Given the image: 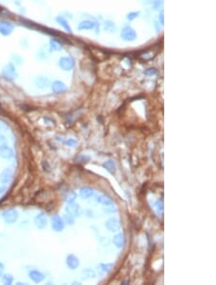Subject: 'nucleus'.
Segmentation results:
<instances>
[{
  "mask_svg": "<svg viewBox=\"0 0 216 285\" xmlns=\"http://www.w3.org/2000/svg\"><path fill=\"white\" fill-rule=\"evenodd\" d=\"M66 211L70 215H72L73 217H79L82 214V208L80 207V205L78 204H69L66 207Z\"/></svg>",
  "mask_w": 216,
  "mask_h": 285,
  "instance_id": "nucleus-10",
  "label": "nucleus"
},
{
  "mask_svg": "<svg viewBox=\"0 0 216 285\" xmlns=\"http://www.w3.org/2000/svg\"><path fill=\"white\" fill-rule=\"evenodd\" d=\"M97 26V24L95 22H93L91 20H84L81 21L78 25V30L80 31H84V30H91L94 29Z\"/></svg>",
  "mask_w": 216,
  "mask_h": 285,
  "instance_id": "nucleus-15",
  "label": "nucleus"
},
{
  "mask_svg": "<svg viewBox=\"0 0 216 285\" xmlns=\"http://www.w3.org/2000/svg\"><path fill=\"white\" fill-rule=\"evenodd\" d=\"M11 62L14 65H20L23 62V58L18 54H13L11 56Z\"/></svg>",
  "mask_w": 216,
  "mask_h": 285,
  "instance_id": "nucleus-24",
  "label": "nucleus"
},
{
  "mask_svg": "<svg viewBox=\"0 0 216 285\" xmlns=\"http://www.w3.org/2000/svg\"><path fill=\"white\" fill-rule=\"evenodd\" d=\"M13 281H14V277L11 276V274H4L3 277H2V282H3L4 284H6V285L12 284Z\"/></svg>",
  "mask_w": 216,
  "mask_h": 285,
  "instance_id": "nucleus-27",
  "label": "nucleus"
},
{
  "mask_svg": "<svg viewBox=\"0 0 216 285\" xmlns=\"http://www.w3.org/2000/svg\"><path fill=\"white\" fill-rule=\"evenodd\" d=\"M35 84L37 87H39L40 89H45L47 87H49L51 82L49 80V78L44 77V76H39L35 79Z\"/></svg>",
  "mask_w": 216,
  "mask_h": 285,
  "instance_id": "nucleus-9",
  "label": "nucleus"
},
{
  "mask_svg": "<svg viewBox=\"0 0 216 285\" xmlns=\"http://www.w3.org/2000/svg\"><path fill=\"white\" fill-rule=\"evenodd\" d=\"M2 76L7 80L11 81L17 79L18 74L17 69H15V65H14L12 62H8L7 65H5L2 68Z\"/></svg>",
  "mask_w": 216,
  "mask_h": 285,
  "instance_id": "nucleus-1",
  "label": "nucleus"
},
{
  "mask_svg": "<svg viewBox=\"0 0 216 285\" xmlns=\"http://www.w3.org/2000/svg\"><path fill=\"white\" fill-rule=\"evenodd\" d=\"M139 14H140L139 12H131L127 14V19L128 20H134L136 17H138Z\"/></svg>",
  "mask_w": 216,
  "mask_h": 285,
  "instance_id": "nucleus-30",
  "label": "nucleus"
},
{
  "mask_svg": "<svg viewBox=\"0 0 216 285\" xmlns=\"http://www.w3.org/2000/svg\"><path fill=\"white\" fill-rule=\"evenodd\" d=\"M52 229L55 231H62L65 229V221L59 215H55L52 218Z\"/></svg>",
  "mask_w": 216,
  "mask_h": 285,
  "instance_id": "nucleus-8",
  "label": "nucleus"
},
{
  "mask_svg": "<svg viewBox=\"0 0 216 285\" xmlns=\"http://www.w3.org/2000/svg\"><path fill=\"white\" fill-rule=\"evenodd\" d=\"M5 146H8V143H7V140L6 138L0 135V148L1 147H5Z\"/></svg>",
  "mask_w": 216,
  "mask_h": 285,
  "instance_id": "nucleus-32",
  "label": "nucleus"
},
{
  "mask_svg": "<svg viewBox=\"0 0 216 285\" xmlns=\"http://www.w3.org/2000/svg\"><path fill=\"white\" fill-rule=\"evenodd\" d=\"M13 178V171L11 169H4L2 171V173L0 174V182L2 183H8L11 182V179Z\"/></svg>",
  "mask_w": 216,
  "mask_h": 285,
  "instance_id": "nucleus-16",
  "label": "nucleus"
},
{
  "mask_svg": "<svg viewBox=\"0 0 216 285\" xmlns=\"http://www.w3.org/2000/svg\"><path fill=\"white\" fill-rule=\"evenodd\" d=\"M94 195V190L92 188H89V187H83L81 190H80V196L84 199H87V198H91Z\"/></svg>",
  "mask_w": 216,
  "mask_h": 285,
  "instance_id": "nucleus-22",
  "label": "nucleus"
},
{
  "mask_svg": "<svg viewBox=\"0 0 216 285\" xmlns=\"http://www.w3.org/2000/svg\"><path fill=\"white\" fill-rule=\"evenodd\" d=\"M66 143H67V145H69V146H71V147H74V146L77 144V142H76L75 140H73V139H69V140L66 142Z\"/></svg>",
  "mask_w": 216,
  "mask_h": 285,
  "instance_id": "nucleus-35",
  "label": "nucleus"
},
{
  "mask_svg": "<svg viewBox=\"0 0 216 285\" xmlns=\"http://www.w3.org/2000/svg\"><path fill=\"white\" fill-rule=\"evenodd\" d=\"M50 49L46 46H43L37 52V58L40 61H47L50 58Z\"/></svg>",
  "mask_w": 216,
  "mask_h": 285,
  "instance_id": "nucleus-12",
  "label": "nucleus"
},
{
  "mask_svg": "<svg viewBox=\"0 0 216 285\" xmlns=\"http://www.w3.org/2000/svg\"><path fill=\"white\" fill-rule=\"evenodd\" d=\"M156 73H157V70L155 69V68H149V69H147L146 71H144L145 75H148V76L155 75Z\"/></svg>",
  "mask_w": 216,
  "mask_h": 285,
  "instance_id": "nucleus-31",
  "label": "nucleus"
},
{
  "mask_svg": "<svg viewBox=\"0 0 216 285\" xmlns=\"http://www.w3.org/2000/svg\"><path fill=\"white\" fill-rule=\"evenodd\" d=\"M75 62L69 56H65V57H61L59 60V66L62 68V70L65 71H69L71 70L73 67H74Z\"/></svg>",
  "mask_w": 216,
  "mask_h": 285,
  "instance_id": "nucleus-4",
  "label": "nucleus"
},
{
  "mask_svg": "<svg viewBox=\"0 0 216 285\" xmlns=\"http://www.w3.org/2000/svg\"><path fill=\"white\" fill-rule=\"evenodd\" d=\"M112 267H113V265L112 264H102L101 265V268H103V270L105 271V272H109L110 269H112Z\"/></svg>",
  "mask_w": 216,
  "mask_h": 285,
  "instance_id": "nucleus-33",
  "label": "nucleus"
},
{
  "mask_svg": "<svg viewBox=\"0 0 216 285\" xmlns=\"http://www.w3.org/2000/svg\"><path fill=\"white\" fill-rule=\"evenodd\" d=\"M65 223H67V224L73 225V224H74V217H73L72 215H70L69 213L65 214Z\"/></svg>",
  "mask_w": 216,
  "mask_h": 285,
  "instance_id": "nucleus-29",
  "label": "nucleus"
},
{
  "mask_svg": "<svg viewBox=\"0 0 216 285\" xmlns=\"http://www.w3.org/2000/svg\"><path fill=\"white\" fill-rule=\"evenodd\" d=\"M34 223H35V226L39 230H43L47 226V217L44 213L37 214L34 218Z\"/></svg>",
  "mask_w": 216,
  "mask_h": 285,
  "instance_id": "nucleus-6",
  "label": "nucleus"
},
{
  "mask_svg": "<svg viewBox=\"0 0 216 285\" xmlns=\"http://www.w3.org/2000/svg\"><path fill=\"white\" fill-rule=\"evenodd\" d=\"M2 217L5 221V223L7 224H13L14 222H17L18 219V212L17 210H15L14 208L5 210L2 213Z\"/></svg>",
  "mask_w": 216,
  "mask_h": 285,
  "instance_id": "nucleus-3",
  "label": "nucleus"
},
{
  "mask_svg": "<svg viewBox=\"0 0 216 285\" xmlns=\"http://www.w3.org/2000/svg\"><path fill=\"white\" fill-rule=\"evenodd\" d=\"M103 167L105 169H107V171H109L110 174H114L115 173V164L113 160H108L106 162H104Z\"/></svg>",
  "mask_w": 216,
  "mask_h": 285,
  "instance_id": "nucleus-23",
  "label": "nucleus"
},
{
  "mask_svg": "<svg viewBox=\"0 0 216 285\" xmlns=\"http://www.w3.org/2000/svg\"><path fill=\"white\" fill-rule=\"evenodd\" d=\"M97 202L102 204L103 205H105V207H113V201L110 200L109 197L104 196V195H100V196L97 197Z\"/></svg>",
  "mask_w": 216,
  "mask_h": 285,
  "instance_id": "nucleus-21",
  "label": "nucleus"
},
{
  "mask_svg": "<svg viewBox=\"0 0 216 285\" xmlns=\"http://www.w3.org/2000/svg\"><path fill=\"white\" fill-rule=\"evenodd\" d=\"M104 29L106 31L112 32L113 33V32H115V30H116V26H115V24L113 22V21L108 20L104 23Z\"/></svg>",
  "mask_w": 216,
  "mask_h": 285,
  "instance_id": "nucleus-25",
  "label": "nucleus"
},
{
  "mask_svg": "<svg viewBox=\"0 0 216 285\" xmlns=\"http://www.w3.org/2000/svg\"><path fill=\"white\" fill-rule=\"evenodd\" d=\"M157 211H159V213H162V211H163V204H162V202L159 201V202L157 203Z\"/></svg>",
  "mask_w": 216,
  "mask_h": 285,
  "instance_id": "nucleus-34",
  "label": "nucleus"
},
{
  "mask_svg": "<svg viewBox=\"0 0 216 285\" xmlns=\"http://www.w3.org/2000/svg\"><path fill=\"white\" fill-rule=\"evenodd\" d=\"M83 276H85L86 278H91V277H95V273L94 271L91 270V269H85L83 272Z\"/></svg>",
  "mask_w": 216,
  "mask_h": 285,
  "instance_id": "nucleus-28",
  "label": "nucleus"
},
{
  "mask_svg": "<svg viewBox=\"0 0 216 285\" xmlns=\"http://www.w3.org/2000/svg\"><path fill=\"white\" fill-rule=\"evenodd\" d=\"M120 36L126 41H134L136 39V32L131 26H125L121 30Z\"/></svg>",
  "mask_w": 216,
  "mask_h": 285,
  "instance_id": "nucleus-2",
  "label": "nucleus"
},
{
  "mask_svg": "<svg viewBox=\"0 0 216 285\" xmlns=\"http://www.w3.org/2000/svg\"><path fill=\"white\" fill-rule=\"evenodd\" d=\"M113 244L116 246L117 248H123V246L125 245V237L123 233H118L116 235H114L113 239Z\"/></svg>",
  "mask_w": 216,
  "mask_h": 285,
  "instance_id": "nucleus-18",
  "label": "nucleus"
},
{
  "mask_svg": "<svg viewBox=\"0 0 216 285\" xmlns=\"http://www.w3.org/2000/svg\"><path fill=\"white\" fill-rule=\"evenodd\" d=\"M105 226L110 231H116L120 228V222L116 218H110L106 221Z\"/></svg>",
  "mask_w": 216,
  "mask_h": 285,
  "instance_id": "nucleus-13",
  "label": "nucleus"
},
{
  "mask_svg": "<svg viewBox=\"0 0 216 285\" xmlns=\"http://www.w3.org/2000/svg\"><path fill=\"white\" fill-rule=\"evenodd\" d=\"M160 21L161 24H163V22H164V20H163V11H161V14L160 17Z\"/></svg>",
  "mask_w": 216,
  "mask_h": 285,
  "instance_id": "nucleus-37",
  "label": "nucleus"
},
{
  "mask_svg": "<svg viewBox=\"0 0 216 285\" xmlns=\"http://www.w3.org/2000/svg\"><path fill=\"white\" fill-rule=\"evenodd\" d=\"M49 49L51 51H61L62 49V45L59 40L51 39L49 41Z\"/></svg>",
  "mask_w": 216,
  "mask_h": 285,
  "instance_id": "nucleus-20",
  "label": "nucleus"
},
{
  "mask_svg": "<svg viewBox=\"0 0 216 285\" xmlns=\"http://www.w3.org/2000/svg\"><path fill=\"white\" fill-rule=\"evenodd\" d=\"M4 270H5V266L2 262H0V277H2V274L4 273Z\"/></svg>",
  "mask_w": 216,
  "mask_h": 285,
  "instance_id": "nucleus-36",
  "label": "nucleus"
},
{
  "mask_svg": "<svg viewBox=\"0 0 216 285\" xmlns=\"http://www.w3.org/2000/svg\"><path fill=\"white\" fill-rule=\"evenodd\" d=\"M29 277L30 278L32 279V280L35 282V283H40L44 279V274L43 273H40V271L38 270H32L29 272Z\"/></svg>",
  "mask_w": 216,
  "mask_h": 285,
  "instance_id": "nucleus-14",
  "label": "nucleus"
},
{
  "mask_svg": "<svg viewBox=\"0 0 216 285\" xmlns=\"http://www.w3.org/2000/svg\"><path fill=\"white\" fill-rule=\"evenodd\" d=\"M14 29V26L13 23L9 22L6 20H0V34L4 36H10Z\"/></svg>",
  "mask_w": 216,
  "mask_h": 285,
  "instance_id": "nucleus-5",
  "label": "nucleus"
},
{
  "mask_svg": "<svg viewBox=\"0 0 216 285\" xmlns=\"http://www.w3.org/2000/svg\"><path fill=\"white\" fill-rule=\"evenodd\" d=\"M14 156L13 150L9 146H5L0 148V157L3 158H11Z\"/></svg>",
  "mask_w": 216,
  "mask_h": 285,
  "instance_id": "nucleus-19",
  "label": "nucleus"
},
{
  "mask_svg": "<svg viewBox=\"0 0 216 285\" xmlns=\"http://www.w3.org/2000/svg\"><path fill=\"white\" fill-rule=\"evenodd\" d=\"M75 200H76V194L74 192H73V191H68L66 193V196H65L66 203H68V204L74 203Z\"/></svg>",
  "mask_w": 216,
  "mask_h": 285,
  "instance_id": "nucleus-26",
  "label": "nucleus"
},
{
  "mask_svg": "<svg viewBox=\"0 0 216 285\" xmlns=\"http://www.w3.org/2000/svg\"><path fill=\"white\" fill-rule=\"evenodd\" d=\"M66 265L71 270H75L80 265V260L74 255H68L66 257Z\"/></svg>",
  "mask_w": 216,
  "mask_h": 285,
  "instance_id": "nucleus-11",
  "label": "nucleus"
},
{
  "mask_svg": "<svg viewBox=\"0 0 216 285\" xmlns=\"http://www.w3.org/2000/svg\"><path fill=\"white\" fill-rule=\"evenodd\" d=\"M51 88H52V91L57 94L65 93L67 91L66 84L62 81H54L51 84Z\"/></svg>",
  "mask_w": 216,
  "mask_h": 285,
  "instance_id": "nucleus-7",
  "label": "nucleus"
},
{
  "mask_svg": "<svg viewBox=\"0 0 216 285\" xmlns=\"http://www.w3.org/2000/svg\"><path fill=\"white\" fill-rule=\"evenodd\" d=\"M56 20H57V22L59 23L66 32H68V33H72V29H71V27H70V25L68 24V21H67L64 17H62V15H59V17H57Z\"/></svg>",
  "mask_w": 216,
  "mask_h": 285,
  "instance_id": "nucleus-17",
  "label": "nucleus"
}]
</instances>
